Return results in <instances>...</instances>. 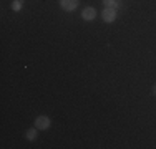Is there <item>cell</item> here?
Listing matches in <instances>:
<instances>
[{
  "instance_id": "52a82bcc",
  "label": "cell",
  "mask_w": 156,
  "mask_h": 149,
  "mask_svg": "<svg viewBox=\"0 0 156 149\" xmlns=\"http://www.w3.org/2000/svg\"><path fill=\"white\" fill-rule=\"evenodd\" d=\"M101 2H103V5H105V7H113V9H116V7H118L116 0H101Z\"/></svg>"
},
{
  "instance_id": "7a4b0ae2",
  "label": "cell",
  "mask_w": 156,
  "mask_h": 149,
  "mask_svg": "<svg viewBox=\"0 0 156 149\" xmlns=\"http://www.w3.org/2000/svg\"><path fill=\"white\" fill-rule=\"evenodd\" d=\"M51 126V119L45 116V114H42V116H37L35 119V128L38 129V131H45V129H48Z\"/></svg>"
},
{
  "instance_id": "277c9868",
  "label": "cell",
  "mask_w": 156,
  "mask_h": 149,
  "mask_svg": "<svg viewBox=\"0 0 156 149\" xmlns=\"http://www.w3.org/2000/svg\"><path fill=\"white\" fill-rule=\"evenodd\" d=\"M95 17H96V10L93 9V7H85L83 12H81V18H83L85 22L95 20Z\"/></svg>"
},
{
  "instance_id": "5b68a950",
  "label": "cell",
  "mask_w": 156,
  "mask_h": 149,
  "mask_svg": "<svg viewBox=\"0 0 156 149\" xmlns=\"http://www.w3.org/2000/svg\"><path fill=\"white\" fill-rule=\"evenodd\" d=\"M37 136H38V133H37V128H30L25 131V137H27L28 141H35Z\"/></svg>"
},
{
  "instance_id": "3957f363",
  "label": "cell",
  "mask_w": 156,
  "mask_h": 149,
  "mask_svg": "<svg viewBox=\"0 0 156 149\" xmlns=\"http://www.w3.org/2000/svg\"><path fill=\"white\" fill-rule=\"evenodd\" d=\"M58 3H60L62 10H65V12H73V10L78 9L80 0H58Z\"/></svg>"
},
{
  "instance_id": "6da1fadb",
  "label": "cell",
  "mask_w": 156,
  "mask_h": 149,
  "mask_svg": "<svg viewBox=\"0 0 156 149\" xmlns=\"http://www.w3.org/2000/svg\"><path fill=\"white\" fill-rule=\"evenodd\" d=\"M116 17H118L116 9H113V7H105V9H103L101 18H103V22H105V23H113V22L116 20Z\"/></svg>"
},
{
  "instance_id": "8992f818",
  "label": "cell",
  "mask_w": 156,
  "mask_h": 149,
  "mask_svg": "<svg viewBox=\"0 0 156 149\" xmlns=\"http://www.w3.org/2000/svg\"><path fill=\"white\" fill-rule=\"evenodd\" d=\"M22 5H23L22 0H13L12 2V10L13 12H18V10H22Z\"/></svg>"
},
{
  "instance_id": "ba28073f",
  "label": "cell",
  "mask_w": 156,
  "mask_h": 149,
  "mask_svg": "<svg viewBox=\"0 0 156 149\" xmlns=\"http://www.w3.org/2000/svg\"><path fill=\"white\" fill-rule=\"evenodd\" d=\"M153 95L156 96V85H154V86H153Z\"/></svg>"
}]
</instances>
